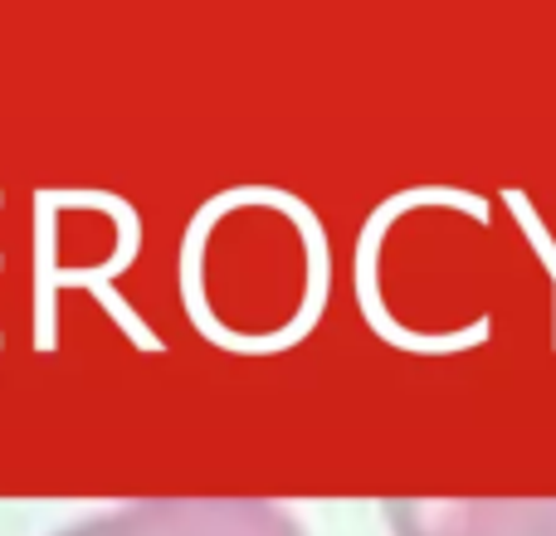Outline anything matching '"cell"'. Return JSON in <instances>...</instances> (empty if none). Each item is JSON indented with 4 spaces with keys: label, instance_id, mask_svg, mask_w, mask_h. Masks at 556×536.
Wrapping results in <instances>:
<instances>
[{
    "label": "cell",
    "instance_id": "obj_1",
    "mask_svg": "<svg viewBox=\"0 0 556 536\" xmlns=\"http://www.w3.org/2000/svg\"><path fill=\"white\" fill-rule=\"evenodd\" d=\"M54 536H307L283 508L260 498H152L68 522Z\"/></svg>",
    "mask_w": 556,
    "mask_h": 536
},
{
    "label": "cell",
    "instance_id": "obj_2",
    "mask_svg": "<svg viewBox=\"0 0 556 536\" xmlns=\"http://www.w3.org/2000/svg\"><path fill=\"white\" fill-rule=\"evenodd\" d=\"M395 536H556V502H381Z\"/></svg>",
    "mask_w": 556,
    "mask_h": 536
}]
</instances>
